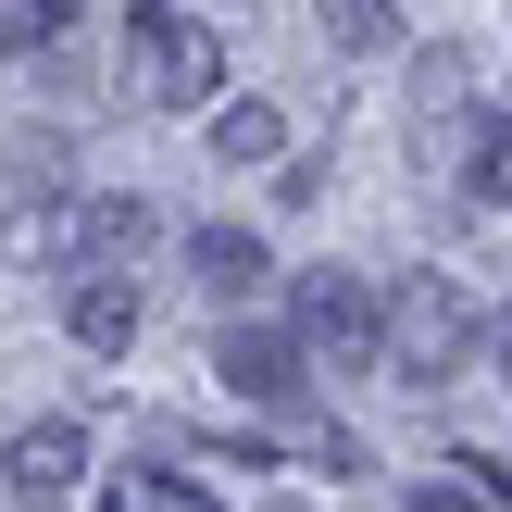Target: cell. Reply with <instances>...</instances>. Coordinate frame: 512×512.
I'll use <instances>...</instances> for the list:
<instances>
[{
	"mask_svg": "<svg viewBox=\"0 0 512 512\" xmlns=\"http://www.w3.org/2000/svg\"><path fill=\"white\" fill-rule=\"evenodd\" d=\"M125 88H138L150 113H213L225 38L200 13H175V0H138V13H125Z\"/></svg>",
	"mask_w": 512,
	"mask_h": 512,
	"instance_id": "6da1fadb",
	"label": "cell"
},
{
	"mask_svg": "<svg viewBox=\"0 0 512 512\" xmlns=\"http://www.w3.org/2000/svg\"><path fill=\"white\" fill-rule=\"evenodd\" d=\"M475 338H488V313H475L450 275H413V288L388 300V375L400 388H450V375L475 363Z\"/></svg>",
	"mask_w": 512,
	"mask_h": 512,
	"instance_id": "7a4b0ae2",
	"label": "cell"
},
{
	"mask_svg": "<svg viewBox=\"0 0 512 512\" xmlns=\"http://www.w3.org/2000/svg\"><path fill=\"white\" fill-rule=\"evenodd\" d=\"M25 250H50L63 275H138V250H150V200H125V188L50 200V213H25Z\"/></svg>",
	"mask_w": 512,
	"mask_h": 512,
	"instance_id": "3957f363",
	"label": "cell"
},
{
	"mask_svg": "<svg viewBox=\"0 0 512 512\" xmlns=\"http://www.w3.org/2000/svg\"><path fill=\"white\" fill-rule=\"evenodd\" d=\"M300 350H313V363H338V375L388 363V300H375L350 263H313V275H300Z\"/></svg>",
	"mask_w": 512,
	"mask_h": 512,
	"instance_id": "277c9868",
	"label": "cell"
},
{
	"mask_svg": "<svg viewBox=\"0 0 512 512\" xmlns=\"http://www.w3.org/2000/svg\"><path fill=\"white\" fill-rule=\"evenodd\" d=\"M413 150L438 175H463V188H475V163H488V113H475V63L463 50H425L413 63Z\"/></svg>",
	"mask_w": 512,
	"mask_h": 512,
	"instance_id": "5b68a950",
	"label": "cell"
},
{
	"mask_svg": "<svg viewBox=\"0 0 512 512\" xmlns=\"http://www.w3.org/2000/svg\"><path fill=\"white\" fill-rule=\"evenodd\" d=\"M313 350H300V325H225L213 338V375H225V400H250V413H288L300 388H313Z\"/></svg>",
	"mask_w": 512,
	"mask_h": 512,
	"instance_id": "8992f818",
	"label": "cell"
},
{
	"mask_svg": "<svg viewBox=\"0 0 512 512\" xmlns=\"http://www.w3.org/2000/svg\"><path fill=\"white\" fill-rule=\"evenodd\" d=\"M75 488H88V425L50 413V425H25V438L0 450V500H13V512H63Z\"/></svg>",
	"mask_w": 512,
	"mask_h": 512,
	"instance_id": "52a82bcc",
	"label": "cell"
},
{
	"mask_svg": "<svg viewBox=\"0 0 512 512\" xmlns=\"http://www.w3.org/2000/svg\"><path fill=\"white\" fill-rule=\"evenodd\" d=\"M63 325H75V350H138V275H75Z\"/></svg>",
	"mask_w": 512,
	"mask_h": 512,
	"instance_id": "ba28073f",
	"label": "cell"
},
{
	"mask_svg": "<svg viewBox=\"0 0 512 512\" xmlns=\"http://www.w3.org/2000/svg\"><path fill=\"white\" fill-rule=\"evenodd\" d=\"M188 263H200V288H213V300H250V288L275 275L250 225H188Z\"/></svg>",
	"mask_w": 512,
	"mask_h": 512,
	"instance_id": "9c48e42d",
	"label": "cell"
},
{
	"mask_svg": "<svg viewBox=\"0 0 512 512\" xmlns=\"http://www.w3.org/2000/svg\"><path fill=\"white\" fill-rule=\"evenodd\" d=\"M213 163H288V113L275 100H213Z\"/></svg>",
	"mask_w": 512,
	"mask_h": 512,
	"instance_id": "30bf717a",
	"label": "cell"
},
{
	"mask_svg": "<svg viewBox=\"0 0 512 512\" xmlns=\"http://www.w3.org/2000/svg\"><path fill=\"white\" fill-rule=\"evenodd\" d=\"M100 512H225L213 488H188V475H113V500Z\"/></svg>",
	"mask_w": 512,
	"mask_h": 512,
	"instance_id": "8fae6325",
	"label": "cell"
},
{
	"mask_svg": "<svg viewBox=\"0 0 512 512\" xmlns=\"http://www.w3.org/2000/svg\"><path fill=\"white\" fill-rule=\"evenodd\" d=\"M313 13H325L338 50H400V13H388V0H313Z\"/></svg>",
	"mask_w": 512,
	"mask_h": 512,
	"instance_id": "7c38bea8",
	"label": "cell"
},
{
	"mask_svg": "<svg viewBox=\"0 0 512 512\" xmlns=\"http://www.w3.org/2000/svg\"><path fill=\"white\" fill-rule=\"evenodd\" d=\"M413 512H488V488H425Z\"/></svg>",
	"mask_w": 512,
	"mask_h": 512,
	"instance_id": "4fadbf2b",
	"label": "cell"
},
{
	"mask_svg": "<svg viewBox=\"0 0 512 512\" xmlns=\"http://www.w3.org/2000/svg\"><path fill=\"white\" fill-rule=\"evenodd\" d=\"M13 13L38 25V38H50V25H75V0H13Z\"/></svg>",
	"mask_w": 512,
	"mask_h": 512,
	"instance_id": "5bb4252c",
	"label": "cell"
},
{
	"mask_svg": "<svg viewBox=\"0 0 512 512\" xmlns=\"http://www.w3.org/2000/svg\"><path fill=\"white\" fill-rule=\"evenodd\" d=\"M488 338H500V375H512V313H500V325H488Z\"/></svg>",
	"mask_w": 512,
	"mask_h": 512,
	"instance_id": "9a60e30c",
	"label": "cell"
}]
</instances>
